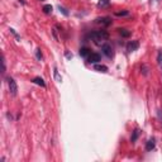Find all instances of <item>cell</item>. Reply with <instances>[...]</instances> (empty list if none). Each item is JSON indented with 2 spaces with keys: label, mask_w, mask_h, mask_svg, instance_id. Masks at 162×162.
I'll list each match as a JSON object with an SVG mask.
<instances>
[{
  "label": "cell",
  "mask_w": 162,
  "mask_h": 162,
  "mask_svg": "<svg viewBox=\"0 0 162 162\" xmlns=\"http://www.w3.org/2000/svg\"><path fill=\"white\" fill-rule=\"evenodd\" d=\"M90 38L94 41V43L101 44L109 38V33L106 30H95V32L90 33Z\"/></svg>",
  "instance_id": "obj_1"
},
{
  "label": "cell",
  "mask_w": 162,
  "mask_h": 162,
  "mask_svg": "<svg viewBox=\"0 0 162 162\" xmlns=\"http://www.w3.org/2000/svg\"><path fill=\"white\" fill-rule=\"evenodd\" d=\"M8 86H9L10 95L17 96V94H18V85H17V82H15V80L13 77H9L8 79Z\"/></svg>",
  "instance_id": "obj_2"
},
{
  "label": "cell",
  "mask_w": 162,
  "mask_h": 162,
  "mask_svg": "<svg viewBox=\"0 0 162 162\" xmlns=\"http://www.w3.org/2000/svg\"><path fill=\"white\" fill-rule=\"evenodd\" d=\"M101 51H103V53H104L106 57H109V58H112L113 56H114L113 48H112V46H109V44H103V46H101Z\"/></svg>",
  "instance_id": "obj_3"
},
{
  "label": "cell",
  "mask_w": 162,
  "mask_h": 162,
  "mask_svg": "<svg viewBox=\"0 0 162 162\" xmlns=\"http://www.w3.org/2000/svg\"><path fill=\"white\" fill-rule=\"evenodd\" d=\"M88 61H89V63H94V65H96V63H99V62L101 61V56H100L99 53L92 52L90 56L88 57Z\"/></svg>",
  "instance_id": "obj_4"
},
{
  "label": "cell",
  "mask_w": 162,
  "mask_h": 162,
  "mask_svg": "<svg viewBox=\"0 0 162 162\" xmlns=\"http://www.w3.org/2000/svg\"><path fill=\"white\" fill-rule=\"evenodd\" d=\"M139 48V42L138 41H130L127 44V51L128 52H133V51H137Z\"/></svg>",
  "instance_id": "obj_5"
},
{
  "label": "cell",
  "mask_w": 162,
  "mask_h": 162,
  "mask_svg": "<svg viewBox=\"0 0 162 162\" xmlns=\"http://www.w3.org/2000/svg\"><path fill=\"white\" fill-rule=\"evenodd\" d=\"M95 23L108 27V26H110V24H112V19H110L109 17H101V18H96L95 19Z\"/></svg>",
  "instance_id": "obj_6"
},
{
  "label": "cell",
  "mask_w": 162,
  "mask_h": 162,
  "mask_svg": "<svg viewBox=\"0 0 162 162\" xmlns=\"http://www.w3.org/2000/svg\"><path fill=\"white\" fill-rule=\"evenodd\" d=\"M154 146H156V141H154V138H150L146 142V151H152L153 148H154Z\"/></svg>",
  "instance_id": "obj_7"
},
{
  "label": "cell",
  "mask_w": 162,
  "mask_h": 162,
  "mask_svg": "<svg viewBox=\"0 0 162 162\" xmlns=\"http://www.w3.org/2000/svg\"><path fill=\"white\" fill-rule=\"evenodd\" d=\"M139 136H141V130H139L138 128H136V129H134L133 132H132V136H130V142H132V143H136Z\"/></svg>",
  "instance_id": "obj_8"
},
{
  "label": "cell",
  "mask_w": 162,
  "mask_h": 162,
  "mask_svg": "<svg viewBox=\"0 0 162 162\" xmlns=\"http://www.w3.org/2000/svg\"><path fill=\"white\" fill-rule=\"evenodd\" d=\"M32 82L36 84V85H39L41 88H46V82H44V80L42 77H34L32 80Z\"/></svg>",
  "instance_id": "obj_9"
},
{
  "label": "cell",
  "mask_w": 162,
  "mask_h": 162,
  "mask_svg": "<svg viewBox=\"0 0 162 162\" xmlns=\"http://www.w3.org/2000/svg\"><path fill=\"white\" fill-rule=\"evenodd\" d=\"M91 54V51L89 50V48H86V47H82L81 50H80V56L81 57H84V58H88L89 56Z\"/></svg>",
  "instance_id": "obj_10"
},
{
  "label": "cell",
  "mask_w": 162,
  "mask_h": 162,
  "mask_svg": "<svg viewBox=\"0 0 162 162\" xmlns=\"http://www.w3.org/2000/svg\"><path fill=\"white\" fill-rule=\"evenodd\" d=\"M118 32H119L120 36L124 37V38H128V37H130V34H132V32L128 30V29H118Z\"/></svg>",
  "instance_id": "obj_11"
},
{
  "label": "cell",
  "mask_w": 162,
  "mask_h": 162,
  "mask_svg": "<svg viewBox=\"0 0 162 162\" xmlns=\"http://www.w3.org/2000/svg\"><path fill=\"white\" fill-rule=\"evenodd\" d=\"M94 68L96 71H99V72H108V67L104 66V65H98V63H96L94 66Z\"/></svg>",
  "instance_id": "obj_12"
},
{
  "label": "cell",
  "mask_w": 162,
  "mask_h": 162,
  "mask_svg": "<svg viewBox=\"0 0 162 162\" xmlns=\"http://www.w3.org/2000/svg\"><path fill=\"white\" fill-rule=\"evenodd\" d=\"M110 5V0H99L98 1V6L99 8H106Z\"/></svg>",
  "instance_id": "obj_13"
},
{
  "label": "cell",
  "mask_w": 162,
  "mask_h": 162,
  "mask_svg": "<svg viewBox=\"0 0 162 162\" xmlns=\"http://www.w3.org/2000/svg\"><path fill=\"white\" fill-rule=\"evenodd\" d=\"M53 76L54 79L58 81V82H61L62 81V77L60 76V74H58V70H57V67H53Z\"/></svg>",
  "instance_id": "obj_14"
},
{
  "label": "cell",
  "mask_w": 162,
  "mask_h": 162,
  "mask_svg": "<svg viewBox=\"0 0 162 162\" xmlns=\"http://www.w3.org/2000/svg\"><path fill=\"white\" fill-rule=\"evenodd\" d=\"M141 71H142V74L144 75V76H147L148 71H150V67H148L147 65H142V66H141Z\"/></svg>",
  "instance_id": "obj_15"
},
{
  "label": "cell",
  "mask_w": 162,
  "mask_h": 162,
  "mask_svg": "<svg viewBox=\"0 0 162 162\" xmlns=\"http://www.w3.org/2000/svg\"><path fill=\"white\" fill-rule=\"evenodd\" d=\"M52 10H53L52 5H44L43 6V12L46 13V14H51V13H52Z\"/></svg>",
  "instance_id": "obj_16"
},
{
  "label": "cell",
  "mask_w": 162,
  "mask_h": 162,
  "mask_svg": "<svg viewBox=\"0 0 162 162\" xmlns=\"http://www.w3.org/2000/svg\"><path fill=\"white\" fill-rule=\"evenodd\" d=\"M114 14L117 17H127V15H129V12L128 10H123V12H115Z\"/></svg>",
  "instance_id": "obj_17"
},
{
  "label": "cell",
  "mask_w": 162,
  "mask_h": 162,
  "mask_svg": "<svg viewBox=\"0 0 162 162\" xmlns=\"http://www.w3.org/2000/svg\"><path fill=\"white\" fill-rule=\"evenodd\" d=\"M36 57H37V60L38 61H42L43 60V56H42V52H41V50L38 48V50L36 51Z\"/></svg>",
  "instance_id": "obj_18"
},
{
  "label": "cell",
  "mask_w": 162,
  "mask_h": 162,
  "mask_svg": "<svg viewBox=\"0 0 162 162\" xmlns=\"http://www.w3.org/2000/svg\"><path fill=\"white\" fill-rule=\"evenodd\" d=\"M157 62H158V65H160V67L162 68V52H161V51L157 54Z\"/></svg>",
  "instance_id": "obj_19"
},
{
  "label": "cell",
  "mask_w": 162,
  "mask_h": 162,
  "mask_svg": "<svg viewBox=\"0 0 162 162\" xmlns=\"http://www.w3.org/2000/svg\"><path fill=\"white\" fill-rule=\"evenodd\" d=\"M157 117H158V119H160V123H161V125H162V110L161 109L157 110Z\"/></svg>",
  "instance_id": "obj_20"
},
{
  "label": "cell",
  "mask_w": 162,
  "mask_h": 162,
  "mask_svg": "<svg viewBox=\"0 0 162 162\" xmlns=\"http://www.w3.org/2000/svg\"><path fill=\"white\" fill-rule=\"evenodd\" d=\"M58 9H60V12H62V13H63V14L66 15V17L68 15V12H67V10L63 8V6H58Z\"/></svg>",
  "instance_id": "obj_21"
},
{
  "label": "cell",
  "mask_w": 162,
  "mask_h": 162,
  "mask_svg": "<svg viewBox=\"0 0 162 162\" xmlns=\"http://www.w3.org/2000/svg\"><path fill=\"white\" fill-rule=\"evenodd\" d=\"M66 57H67V58H71V57H72V54H70V53H66Z\"/></svg>",
  "instance_id": "obj_22"
},
{
  "label": "cell",
  "mask_w": 162,
  "mask_h": 162,
  "mask_svg": "<svg viewBox=\"0 0 162 162\" xmlns=\"http://www.w3.org/2000/svg\"><path fill=\"white\" fill-rule=\"evenodd\" d=\"M156 1H161V0H156Z\"/></svg>",
  "instance_id": "obj_23"
},
{
  "label": "cell",
  "mask_w": 162,
  "mask_h": 162,
  "mask_svg": "<svg viewBox=\"0 0 162 162\" xmlns=\"http://www.w3.org/2000/svg\"><path fill=\"white\" fill-rule=\"evenodd\" d=\"M41 1H43V0H41Z\"/></svg>",
  "instance_id": "obj_24"
},
{
  "label": "cell",
  "mask_w": 162,
  "mask_h": 162,
  "mask_svg": "<svg viewBox=\"0 0 162 162\" xmlns=\"http://www.w3.org/2000/svg\"><path fill=\"white\" fill-rule=\"evenodd\" d=\"M161 70H162V68H161Z\"/></svg>",
  "instance_id": "obj_25"
}]
</instances>
